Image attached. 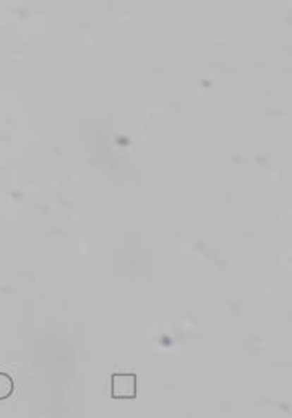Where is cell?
<instances>
[{"label": "cell", "mask_w": 292, "mask_h": 418, "mask_svg": "<svg viewBox=\"0 0 292 418\" xmlns=\"http://www.w3.org/2000/svg\"><path fill=\"white\" fill-rule=\"evenodd\" d=\"M112 399H135L137 398V376L130 373L112 374L111 386Z\"/></svg>", "instance_id": "6da1fadb"}, {"label": "cell", "mask_w": 292, "mask_h": 418, "mask_svg": "<svg viewBox=\"0 0 292 418\" xmlns=\"http://www.w3.org/2000/svg\"><path fill=\"white\" fill-rule=\"evenodd\" d=\"M13 389H15L13 379L10 378L8 374L0 373V400L10 398V395L13 394Z\"/></svg>", "instance_id": "7a4b0ae2"}]
</instances>
